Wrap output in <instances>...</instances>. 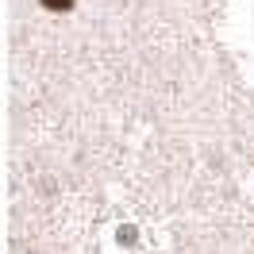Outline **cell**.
Segmentation results:
<instances>
[{
	"label": "cell",
	"mask_w": 254,
	"mask_h": 254,
	"mask_svg": "<svg viewBox=\"0 0 254 254\" xmlns=\"http://www.w3.org/2000/svg\"><path fill=\"white\" fill-rule=\"evenodd\" d=\"M47 4H58V8H65V4H69V0H47Z\"/></svg>",
	"instance_id": "obj_1"
}]
</instances>
